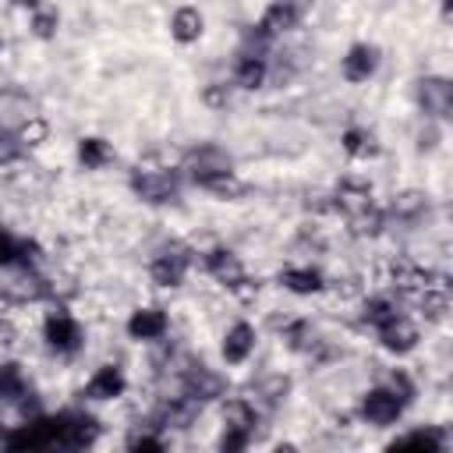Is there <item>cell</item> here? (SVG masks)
I'll return each instance as SVG.
<instances>
[{"instance_id":"obj_1","label":"cell","mask_w":453,"mask_h":453,"mask_svg":"<svg viewBox=\"0 0 453 453\" xmlns=\"http://www.w3.org/2000/svg\"><path fill=\"white\" fill-rule=\"evenodd\" d=\"M400 411H403V400L393 389H368L361 400V414L368 425H389L400 418Z\"/></svg>"},{"instance_id":"obj_2","label":"cell","mask_w":453,"mask_h":453,"mask_svg":"<svg viewBox=\"0 0 453 453\" xmlns=\"http://www.w3.org/2000/svg\"><path fill=\"white\" fill-rule=\"evenodd\" d=\"M46 343L60 354H71L81 347V329L71 315H50L46 319Z\"/></svg>"},{"instance_id":"obj_3","label":"cell","mask_w":453,"mask_h":453,"mask_svg":"<svg viewBox=\"0 0 453 453\" xmlns=\"http://www.w3.org/2000/svg\"><path fill=\"white\" fill-rule=\"evenodd\" d=\"M149 273H152V283H159V287H177V283L184 280V273H188V251L170 248V251L156 255V262H152Z\"/></svg>"},{"instance_id":"obj_4","label":"cell","mask_w":453,"mask_h":453,"mask_svg":"<svg viewBox=\"0 0 453 453\" xmlns=\"http://www.w3.org/2000/svg\"><path fill=\"white\" fill-rule=\"evenodd\" d=\"M379 67V50L368 46V42H357L350 46V53L343 57V78L347 81H368Z\"/></svg>"},{"instance_id":"obj_5","label":"cell","mask_w":453,"mask_h":453,"mask_svg":"<svg viewBox=\"0 0 453 453\" xmlns=\"http://www.w3.org/2000/svg\"><path fill=\"white\" fill-rule=\"evenodd\" d=\"M134 191L145 198V202H166L177 195V177L166 173V170H152V173H138L134 177Z\"/></svg>"},{"instance_id":"obj_6","label":"cell","mask_w":453,"mask_h":453,"mask_svg":"<svg viewBox=\"0 0 453 453\" xmlns=\"http://www.w3.org/2000/svg\"><path fill=\"white\" fill-rule=\"evenodd\" d=\"M205 269H209L219 283H226V287H237V283L244 280L241 258H237L234 251H226V248H212V251L205 255Z\"/></svg>"},{"instance_id":"obj_7","label":"cell","mask_w":453,"mask_h":453,"mask_svg":"<svg viewBox=\"0 0 453 453\" xmlns=\"http://www.w3.org/2000/svg\"><path fill=\"white\" fill-rule=\"evenodd\" d=\"M127 333L131 340H159L166 333V315L159 308H138L127 319Z\"/></svg>"},{"instance_id":"obj_8","label":"cell","mask_w":453,"mask_h":453,"mask_svg":"<svg viewBox=\"0 0 453 453\" xmlns=\"http://www.w3.org/2000/svg\"><path fill=\"white\" fill-rule=\"evenodd\" d=\"M251 350H255V329H251L248 322L230 326L226 336H223V357H226L230 365H241V361H248Z\"/></svg>"},{"instance_id":"obj_9","label":"cell","mask_w":453,"mask_h":453,"mask_svg":"<svg viewBox=\"0 0 453 453\" xmlns=\"http://www.w3.org/2000/svg\"><path fill=\"white\" fill-rule=\"evenodd\" d=\"M379 336H382V347L393 350V354H407V350L418 347V329L407 319H393L389 326L379 329Z\"/></svg>"},{"instance_id":"obj_10","label":"cell","mask_w":453,"mask_h":453,"mask_svg":"<svg viewBox=\"0 0 453 453\" xmlns=\"http://www.w3.org/2000/svg\"><path fill=\"white\" fill-rule=\"evenodd\" d=\"M124 393V372L117 365H103L92 379H88V396L92 400H113Z\"/></svg>"},{"instance_id":"obj_11","label":"cell","mask_w":453,"mask_h":453,"mask_svg":"<svg viewBox=\"0 0 453 453\" xmlns=\"http://www.w3.org/2000/svg\"><path fill=\"white\" fill-rule=\"evenodd\" d=\"M202 11L198 7H177L173 18H170V32L177 42H195L202 35Z\"/></svg>"},{"instance_id":"obj_12","label":"cell","mask_w":453,"mask_h":453,"mask_svg":"<svg viewBox=\"0 0 453 453\" xmlns=\"http://www.w3.org/2000/svg\"><path fill=\"white\" fill-rule=\"evenodd\" d=\"M439 449H442V435L435 428H425V432H414V435L396 439L386 453H439Z\"/></svg>"},{"instance_id":"obj_13","label":"cell","mask_w":453,"mask_h":453,"mask_svg":"<svg viewBox=\"0 0 453 453\" xmlns=\"http://www.w3.org/2000/svg\"><path fill=\"white\" fill-rule=\"evenodd\" d=\"M418 99H421V106H425L428 113H439V117L449 113V85H446L442 78H428V81H421Z\"/></svg>"},{"instance_id":"obj_14","label":"cell","mask_w":453,"mask_h":453,"mask_svg":"<svg viewBox=\"0 0 453 453\" xmlns=\"http://www.w3.org/2000/svg\"><path fill=\"white\" fill-rule=\"evenodd\" d=\"M297 18H301V7H294V4H273L265 11V18H262V28L265 32H287V28L297 25Z\"/></svg>"},{"instance_id":"obj_15","label":"cell","mask_w":453,"mask_h":453,"mask_svg":"<svg viewBox=\"0 0 453 453\" xmlns=\"http://www.w3.org/2000/svg\"><path fill=\"white\" fill-rule=\"evenodd\" d=\"M78 159H81L88 170H99V166H106V163L113 159V152H110V145H106L103 138H81Z\"/></svg>"},{"instance_id":"obj_16","label":"cell","mask_w":453,"mask_h":453,"mask_svg":"<svg viewBox=\"0 0 453 453\" xmlns=\"http://www.w3.org/2000/svg\"><path fill=\"white\" fill-rule=\"evenodd\" d=\"M283 287L294 294H315L322 287V276L315 269H287L283 273Z\"/></svg>"},{"instance_id":"obj_17","label":"cell","mask_w":453,"mask_h":453,"mask_svg":"<svg viewBox=\"0 0 453 453\" xmlns=\"http://www.w3.org/2000/svg\"><path fill=\"white\" fill-rule=\"evenodd\" d=\"M32 244H25V241H14L11 234H0V265H18V262H32Z\"/></svg>"},{"instance_id":"obj_18","label":"cell","mask_w":453,"mask_h":453,"mask_svg":"<svg viewBox=\"0 0 453 453\" xmlns=\"http://www.w3.org/2000/svg\"><path fill=\"white\" fill-rule=\"evenodd\" d=\"M262 78H265V60L255 57V53H244L241 64H237V81H241L244 88H258Z\"/></svg>"},{"instance_id":"obj_19","label":"cell","mask_w":453,"mask_h":453,"mask_svg":"<svg viewBox=\"0 0 453 453\" xmlns=\"http://www.w3.org/2000/svg\"><path fill=\"white\" fill-rule=\"evenodd\" d=\"M25 393V375L18 365H0V400H18Z\"/></svg>"},{"instance_id":"obj_20","label":"cell","mask_w":453,"mask_h":453,"mask_svg":"<svg viewBox=\"0 0 453 453\" xmlns=\"http://www.w3.org/2000/svg\"><path fill=\"white\" fill-rule=\"evenodd\" d=\"M365 319L382 329V326H389V322L400 319V315H396V308H393L386 297H372V301H365Z\"/></svg>"},{"instance_id":"obj_21","label":"cell","mask_w":453,"mask_h":453,"mask_svg":"<svg viewBox=\"0 0 453 453\" xmlns=\"http://www.w3.org/2000/svg\"><path fill=\"white\" fill-rule=\"evenodd\" d=\"M251 425H255V411H251L244 400H230V403H226V428H244V432H251Z\"/></svg>"},{"instance_id":"obj_22","label":"cell","mask_w":453,"mask_h":453,"mask_svg":"<svg viewBox=\"0 0 453 453\" xmlns=\"http://www.w3.org/2000/svg\"><path fill=\"white\" fill-rule=\"evenodd\" d=\"M248 439H251V432H244V428H226L223 439H219V453H244Z\"/></svg>"},{"instance_id":"obj_23","label":"cell","mask_w":453,"mask_h":453,"mask_svg":"<svg viewBox=\"0 0 453 453\" xmlns=\"http://www.w3.org/2000/svg\"><path fill=\"white\" fill-rule=\"evenodd\" d=\"M343 149L354 152V156H368L375 145H372V134L368 131H347L343 134Z\"/></svg>"},{"instance_id":"obj_24","label":"cell","mask_w":453,"mask_h":453,"mask_svg":"<svg viewBox=\"0 0 453 453\" xmlns=\"http://www.w3.org/2000/svg\"><path fill=\"white\" fill-rule=\"evenodd\" d=\"M32 28H35V35H53V28H57V14H46V11H39L35 14V21H32Z\"/></svg>"},{"instance_id":"obj_25","label":"cell","mask_w":453,"mask_h":453,"mask_svg":"<svg viewBox=\"0 0 453 453\" xmlns=\"http://www.w3.org/2000/svg\"><path fill=\"white\" fill-rule=\"evenodd\" d=\"M131 453H163V442L156 435H142V439H134Z\"/></svg>"},{"instance_id":"obj_26","label":"cell","mask_w":453,"mask_h":453,"mask_svg":"<svg viewBox=\"0 0 453 453\" xmlns=\"http://www.w3.org/2000/svg\"><path fill=\"white\" fill-rule=\"evenodd\" d=\"M14 152H18V149H14V145H11L7 138H0V163H7V159H14Z\"/></svg>"},{"instance_id":"obj_27","label":"cell","mask_w":453,"mask_h":453,"mask_svg":"<svg viewBox=\"0 0 453 453\" xmlns=\"http://www.w3.org/2000/svg\"><path fill=\"white\" fill-rule=\"evenodd\" d=\"M273 453H294V446H290V442H283V446H276Z\"/></svg>"}]
</instances>
